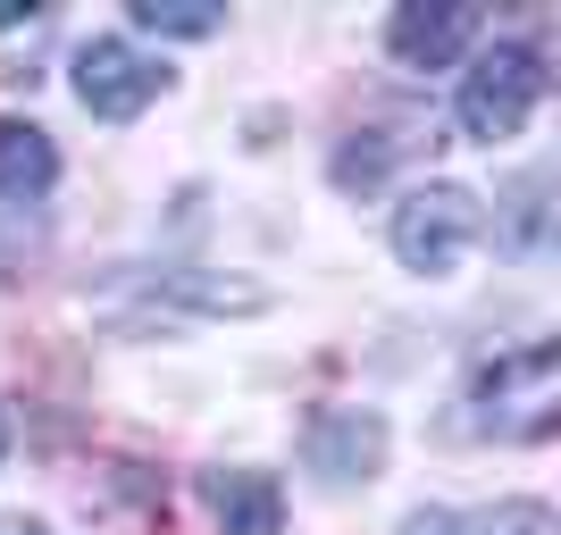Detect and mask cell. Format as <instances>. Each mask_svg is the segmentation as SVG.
Returning a JSON list of instances; mask_svg holds the SVG:
<instances>
[{
    "label": "cell",
    "instance_id": "cell-1",
    "mask_svg": "<svg viewBox=\"0 0 561 535\" xmlns=\"http://www.w3.org/2000/svg\"><path fill=\"white\" fill-rule=\"evenodd\" d=\"M469 419L494 443H553L561 435V344H519L478 369Z\"/></svg>",
    "mask_w": 561,
    "mask_h": 535
},
{
    "label": "cell",
    "instance_id": "cell-2",
    "mask_svg": "<svg viewBox=\"0 0 561 535\" xmlns=\"http://www.w3.org/2000/svg\"><path fill=\"white\" fill-rule=\"evenodd\" d=\"M478 234H486V210H478L469 185H420V193H402V210H394V252L420 277H453Z\"/></svg>",
    "mask_w": 561,
    "mask_h": 535
},
{
    "label": "cell",
    "instance_id": "cell-3",
    "mask_svg": "<svg viewBox=\"0 0 561 535\" xmlns=\"http://www.w3.org/2000/svg\"><path fill=\"white\" fill-rule=\"evenodd\" d=\"M545 93V68L528 43H494L478 68L461 75V101H453V117H461L469 142H512L519 126H528V109H537Z\"/></svg>",
    "mask_w": 561,
    "mask_h": 535
},
{
    "label": "cell",
    "instance_id": "cell-4",
    "mask_svg": "<svg viewBox=\"0 0 561 535\" xmlns=\"http://www.w3.org/2000/svg\"><path fill=\"white\" fill-rule=\"evenodd\" d=\"M168 68L160 59H142L126 34H93V43L76 50V101L93 117H110V126H126V117H142L151 101H160Z\"/></svg>",
    "mask_w": 561,
    "mask_h": 535
},
{
    "label": "cell",
    "instance_id": "cell-5",
    "mask_svg": "<svg viewBox=\"0 0 561 535\" xmlns=\"http://www.w3.org/2000/svg\"><path fill=\"white\" fill-rule=\"evenodd\" d=\"M302 452H310V468H319L328 486L377 477V461H386V419H377V410H319Z\"/></svg>",
    "mask_w": 561,
    "mask_h": 535
},
{
    "label": "cell",
    "instance_id": "cell-6",
    "mask_svg": "<svg viewBox=\"0 0 561 535\" xmlns=\"http://www.w3.org/2000/svg\"><path fill=\"white\" fill-rule=\"evenodd\" d=\"M386 43H394L402 68H453L469 43H478V9H461V0H411V9H394V25H386Z\"/></svg>",
    "mask_w": 561,
    "mask_h": 535
},
{
    "label": "cell",
    "instance_id": "cell-7",
    "mask_svg": "<svg viewBox=\"0 0 561 535\" xmlns=\"http://www.w3.org/2000/svg\"><path fill=\"white\" fill-rule=\"evenodd\" d=\"M202 502L218 535H285V493L260 468H202Z\"/></svg>",
    "mask_w": 561,
    "mask_h": 535
},
{
    "label": "cell",
    "instance_id": "cell-8",
    "mask_svg": "<svg viewBox=\"0 0 561 535\" xmlns=\"http://www.w3.org/2000/svg\"><path fill=\"white\" fill-rule=\"evenodd\" d=\"M59 185V151H50L43 126L25 117H0V201H43Z\"/></svg>",
    "mask_w": 561,
    "mask_h": 535
},
{
    "label": "cell",
    "instance_id": "cell-9",
    "mask_svg": "<svg viewBox=\"0 0 561 535\" xmlns=\"http://www.w3.org/2000/svg\"><path fill=\"white\" fill-rule=\"evenodd\" d=\"M402 535H561L545 502H486V511H420Z\"/></svg>",
    "mask_w": 561,
    "mask_h": 535
},
{
    "label": "cell",
    "instance_id": "cell-10",
    "mask_svg": "<svg viewBox=\"0 0 561 535\" xmlns=\"http://www.w3.org/2000/svg\"><path fill=\"white\" fill-rule=\"evenodd\" d=\"M135 25L142 34H168V43H202V34H218V9H176V0H135Z\"/></svg>",
    "mask_w": 561,
    "mask_h": 535
},
{
    "label": "cell",
    "instance_id": "cell-11",
    "mask_svg": "<svg viewBox=\"0 0 561 535\" xmlns=\"http://www.w3.org/2000/svg\"><path fill=\"white\" fill-rule=\"evenodd\" d=\"M0 535H43V527H34V519H0Z\"/></svg>",
    "mask_w": 561,
    "mask_h": 535
},
{
    "label": "cell",
    "instance_id": "cell-12",
    "mask_svg": "<svg viewBox=\"0 0 561 535\" xmlns=\"http://www.w3.org/2000/svg\"><path fill=\"white\" fill-rule=\"evenodd\" d=\"M0 452H9V419H0Z\"/></svg>",
    "mask_w": 561,
    "mask_h": 535
}]
</instances>
